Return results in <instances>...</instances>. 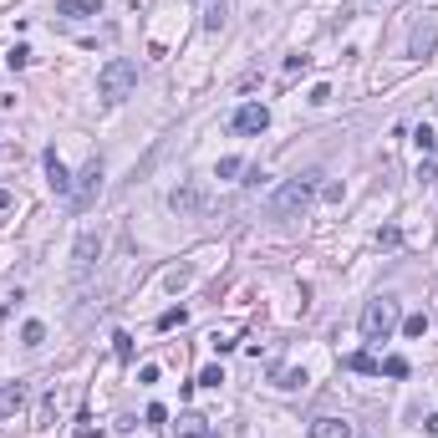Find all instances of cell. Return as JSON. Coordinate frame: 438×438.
Segmentation results:
<instances>
[{
    "mask_svg": "<svg viewBox=\"0 0 438 438\" xmlns=\"http://www.w3.org/2000/svg\"><path fill=\"white\" fill-rule=\"evenodd\" d=\"M397 326H403V301L397 295H372L362 306V337L367 342H388Z\"/></svg>",
    "mask_w": 438,
    "mask_h": 438,
    "instance_id": "1",
    "label": "cell"
},
{
    "mask_svg": "<svg viewBox=\"0 0 438 438\" xmlns=\"http://www.w3.org/2000/svg\"><path fill=\"white\" fill-rule=\"evenodd\" d=\"M316 204V178H286V184L270 194V219H301Z\"/></svg>",
    "mask_w": 438,
    "mask_h": 438,
    "instance_id": "2",
    "label": "cell"
},
{
    "mask_svg": "<svg viewBox=\"0 0 438 438\" xmlns=\"http://www.w3.org/2000/svg\"><path fill=\"white\" fill-rule=\"evenodd\" d=\"M133 87H138V61L133 56H112L107 67L97 72V97L107 102V107H118L123 97H133Z\"/></svg>",
    "mask_w": 438,
    "mask_h": 438,
    "instance_id": "3",
    "label": "cell"
},
{
    "mask_svg": "<svg viewBox=\"0 0 438 438\" xmlns=\"http://www.w3.org/2000/svg\"><path fill=\"white\" fill-rule=\"evenodd\" d=\"M97 194H102V158H92L82 174H76V184H72V204H76V209H87V204H92Z\"/></svg>",
    "mask_w": 438,
    "mask_h": 438,
    "instance_id": "4",
    "label": "cell"
},
{
    "mask_svg": "<svg viewBox=\"0 0 438 438\" xmlns=\"http://www.w3.org/2000/svg\"><path fill=\"white\" fill-rule=\"evenodd\" d=\"M229 127H235V133H265V127H270V107H265V102H244V107H235Z\"/></svg>",
    "mask_w": 438,
    "mask_h": 438,
    "instance_id": "5",
    "label": "cell"
},
{
    "mask_svg": "<svg viewBox=\"0 0 438 438\" xmlns=\"http://www.w3.org/2000/svg\"><path fill=\"white\" fill-rule=\"evenodd\" d=\"M25 403H31V388H25V382H0V418H16Z\"/></svg>",
    "mask_w": 438,
    "mask_h": 438,
    "instance_id": "6",
    "label": "cell"
},
{
    "mask_svg": "<svg viewBox=\"0 0 438 438\" xmlns=\"http://www.w3.org/2000/svg\"><path fill=\"white\" fill-rule=\"evenodd\" d=\"M46 184H51V189H56V194H61V199H72V184H76V178L67 174V163H61V158H56V148H51V153H46Z\"/></svg>",
    "mask_w": 438,
    "mask_h": 438,
    "instance_id": "7",
    "label": "cell"
},
{
    "mask_svg": "<svg viewBox=\"0 0 438 438\" xmlns=\"http://www.w3.org/2000/svg\"><path fill=\"white\" fill-rule=\"evenodd\" d=\"M97 255H102V235H92V229H87V235L76 240V250H72V265H76V270H92Z\"/></svg>",
    "mask_w": 438,
    "mask_h": 438,
    "instance_id": "8",
    "label": "cell"
},
{
    "mask_svg": "<svg viewBox=\"0 0 438 438\" xmlns=\"http://www.w3.org/2000/svg\"><path fill=\"white\" fill-rule=\"evenodd\" d=\"M433 46H438V21H423V25H413L408 56H433Z\"/></svg>",
    "mask_w": 438,
    "mask_h": 438,
    "instance_id": "9",
    "label": "cell"
},
{
    "mask_svg": "<svg viewBox=\"0 0 438 438\" xmlns=\"http://www.w3.org/2000/svg\"><path fill=\"white\" fill-rule=\"evenodd\" d=\"M169 204H174V214H194L204 204V189L199 184H184V189H174V194H169Z\"/></svg>",
    "mask_w": 438,
    "mask_h": 438,
    "instance_id": "10",
    "label": "cell"
},
{
    "mask_svg": "<svg viewBox=\"0 0 438 438\" xmlns=\"http://www.w3.org/2000/svg\"><path fill=\"white\" fill-rule=\"evenodd\" d=\"M174 433H178V438H214V433H209V418H204V413H178Z\"/></svg>",
    "mask_w": 438,
    "mask_h": 438,
    "instance_id": "11",
    "label": "cell"
},
{
    "mask_svg": "<svg viewBox=\"0 0 438 438\" xmlns=\"http://www.w3.org/2000/svg\"><path fill=\"white\" fill-rule=\"evenodd\" d=\"M56 16H67V21H87V16H102V6H97V0H56Z\"/></svg>",
    "mask_w": 438,
    "mask_h": 438,
    "instance_id": "12",
    "label": "cell"
},
{
    "mask_svg": "<svg viewBox=\"0 0 438 438\" xmlns=\"http://www.w3.org/2000/svg\"><path fill=\"white\" fill-rule=\"evenodd\" d=\"M311 438H352V423H346V418H316L311 423Z\"/></svg>",
    "mask_w": 438,
    "mask_h": 438,
    "instance_id": "13",
    "label": "cell"
},
{
    "mask_svg": "<svg viewBox=\"0 0 438 438\" xmlns=\"http://www.w3.org/2000/svg\"><path fill=\"white\" fill-rule=\"evenodd\" d=\"M342 367H352V372H377L382 377V362L372 352H352V357H342Z\"/></svg>",
    "mask_w": 438,
    "mask_h": 438,
    "instance_id": "14",
    "label": "cell"
},
{
    "mask_svg": "<svg viewBox=\"0 0 438 438\" xmlns=\"http://www.w3.org/2000/svg\"><path fill=\"white\" fill-rule=\"evenodd\" d=\"M225 25H229V6H225V0H214V6L204 10V31H225Z\"/></svg>",
    "mask_w": 438,
    "mask_h": 438,
    "instance_id": "15",
    "label": "cell"
},
{
    "mask_svg": "<svg viewBox=\"0 0 438 438\" xmlns=\"http://www.w3.org/2000/svg\"><path fill=\"white\" fill-rule=\"evenodd\" d=\"M413 143L423 148V153H428V158H433V153H438V133H433V127L428 123H418V133H413Z\"/></svg>",
    "mask_w": 438,
    "mask_h": 438,
    "instance_id": "16",
    "label": "cell"
},
{
    "mask_svg": "<svg viewBox=\"0 0 438 438\" xmlns=\"http://www.w3.org/2000/svg\"><path fill=\"white\" fill-rule=\"evenodd\" d=\"M403 337H428V316H423V311L403 316Z\"/></svg>",
    "mask_w": 438,
    "mask_h": 438,
    "instance_id": "17",
    "label": "cell"
},
{
    "mask_svg": "<svg viewBox=\"0 0 438 438\" xmlns=\"http://www.w3.org/2000/svg\"><path fill=\"white\" fill-rule=\"evenodd\" d=\"M189 280H194V270H189V265H178V270H169V275H163V286H169V291H184Z\"/></svg>",
    "mask_w": 438,
    "mask_h": 438,
    "instance_id": "18",
    "label": "cell"
},
{
    "mask_svg": "<svg viewBox=\"0 0 438 438\" xmlns=\"http://www.w3.org/2000/svg\"><path fill=\"white\" fill-rule=\"evenodd\" d=\"M21 342L25 346H41L46 342V326H41V321H25V326H21Z\"/></svg>",
    "mask_w": 438,
    "mask_h": 438,
    "instance_id": "19",
    "label": "cell"
},
{
    "mask_svg": "<svg viewBox=\"0 0 438 438\" xmlns=\"http://www.w3.org/2000/svg\"><path fill=\"white\" fill-rule=\"evenodd\" d=\"M377 244H382V250H397V244H403V229H397V225H382L377 229Z\"/></svg>",
    "mask_w": 438,
    "mask_h": 438,
    "instance_id": "20",
    "label": "cell"
},
{
    "mask_svg": "<svg viewBox=\"0 0 438 438\" xmlns=\"http://www.w3.org/2000/svg\"><path fill=\"white\" fill-rule=\"evenodd\" d=\"M184 316H189L184 306H169V311L158 316V331H174V326H184Z\"/></svg>",
    "mask_w": 438,
    "mask_h": 438,
    "instance_id": "21",
    "label": "cell"
},
{
    "mask_svg": "<svg viewBox=\"0 0 438 438\" xmlns=\"http://www.w3.org/2000/svg\"><path fill=\"white\" fill-rule=\"evenodd\" d=\"M112 352H118V362H133V337L118 331V337H112Z\"/></svg>",
    "mask_w": 438,
    "mask_h": 438,
    "instance_id": "22",
    "label": "cell"
},
{
    "mask_svg": "<svg viewBox=\"0 0 438 438\" xmlns=\"http://www.w3.org/2000/svg\"><path fill=\"white\" fill-rule=\"evenodd\" d=\"M143 423H148V428H163V423H169V408H163V403H148Z\"/></svg>",
    "mask_w": 438,
    "mask_h": 438,
    "instance_id": "23",
    "label": "cell"
},
{
    "mask_svg": "<svg viewBox=\"0 0 438 438\" xmlns=\"http://www.w3.org/2000/svg\"><path fill=\"white\" fill-rule=\"evenodd\" d=\"M382 372L388 377H408V357H382Z\"/></svg>",
    "mask_w": 438,
    "mask_h": 438,
    "instance_id": "24",
    "label": "cell"
},
{
    "mask_svg": "<svg viewBox=\"0 0 438 438\" xmlns=\"http://www.w3.org/2000/svg\"><path fill=\"white\" fill-rule=\"evenodd\" d=\"M240 169H244L240 158H219V163H214V178H235Z\"/></svg>",
    "mask_w": 438,
    "mask_h": 438,
    "instance_id": "25",
    "label": "cell"
},
{
    "mask_svg": "<svg viewBox=\"0 0 438 438\" xmlns=\"http://www.w3.org/2000/svg\"><path fill=\"white\" fill-rule=\"evenodd\" d=\"M219 382H225V372H219V367H204L199 372V388H219Z\"/></svg>",
    "mask_w": 438,
    "mask_h": 438,
    "instance_id": "26",
    "label": "cell"
},
{
    "mask_svg": "<svg viewBox=\"0 0 438 438\" xmlns=\"http://www.w3.org/2000/svg\"><path fill=\"white\" fill-rule=\"evenodd\" d=\"M6 61H10V67H25V61H31V46H10Z\"/></svg>",
    "mask_w": 438,
    "mask_h": 438,
    "instance_id": "27",
    "label": "cell"
},
{
    "mask_svg": "<svg viewBox=\"0 0 438 438\" xmlns=\"http://www.w3.org/2000/svg\"><path fill=\"white\" fill-rule=\"evenodd\" d=\"M418 178H423V184H433V178H438V158H428V163H418Z\"/></svg>",
    "mask_w": 438,
    "mask_h": 438,
    "instance_id": "28",
    "label": "cell"
},
{
    "mask_svg": "<svg viewBox=\"0 0 438 438\" xmlns=\"http://www.w3.org/2000/svg\"><path fill=\"white\" fill-rule=\"evenodd\" d=\"M280 388H306V372H280Z\"/></svg>",
    "mask_w": 438,
    "mask_h": 438,
    "instance_id": "29",
    "label": "cell"
},
{
    "mask_svg": "<svg viewBox=\"0 0 438 438\" xmlns=\"http://www.w3.org/2000/svg\"><path fill=\"white\" fill-rule=\"evenodd\" d=\"M306 102H316V107H321V102H331V87H326V82L311 87V97H306Z\"/></svg>",
    "mask_w": 438,
    "mask_h": 438,
    "instance_id": "30",
    "label": "cell"
},
{
    "mask_svg": "<svg viewBox=\"0 0 438 438\" xmlns=\"http://www.w3.org/2000/svg\"><path fill=\"white\" fill-rule=\"evenodd\" d=\"M76 438H97V428H92V418H82V423H76Z\"/></svg>",
    "mask_w": 438,
    "mask_h": 438,
    "instance_id": "31",
    "label": "cell"
},
{
    "mask_svg": "<svg viewBox=\"0 0 438 438\" xmlns=\"http://www.w3.org/2000/svg\"><path fill=\"white\" fill-rule=\"evenodd\" d=\"M423 428H428V433H438V413H433V418H428V423H423Z\"/></svg>",
    "mask_w": 438,
    "mask_h": 438,
    "instance_id": "32",
    "label": "cell"
},
{
    "mask_svg": "<svg viewBox=\"0 0 438 438\" xmlns=\"http://www.w3.org/2000/svg\"><path fill=\"white\" fill-rule=\"evenodd\" d=\"M6 204H10V189H0V209H6Z\"/></svg>",
    "mask_w": 438,
    "mask_h": 438,
    "instance_id": "33",
    "label": "cell"
}]
</instances>
